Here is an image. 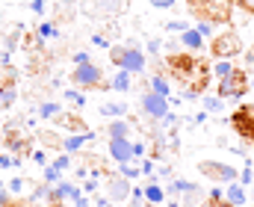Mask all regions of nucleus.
I'll list each match as a JSON object with an SVG mask.
<instances>
[{"mask_svg":"<svg viewBox=\"0 0 254 207\" xmlns=\"http://www.w3.org/2000/svg\"><path fill=\"white\" fill-rule=\"evenodd\" d=\"M122 175H125L127 181H136V178H139V169L130 166V160H127V163H122Z\"/></svg>","mask_w":254,"mask_h":207,"instance_id":"17","label":"nucleus"},{"mask_svg":"<svg viewBox=\"0 0 254 207\" xmlns=\"http://www.w3.org/2000/svg\"><path fill=\"white\" fill-rule=\"evenodd\" d=\"M0 207H6V193H0Z\"/></svg>","mask_w":254,"mask_h":207,"instance_id":"36","label":"nucleus"},{"mask_svg":"<svg viewBox=\"0 0 254 207\" xmlns=\"http://www.w3.org/2000/svg\"><path fill=\"white\" fill-rule=\"evenodd\" d=\"M74 205H77V207H89V202H86L83 196H77V199H74Z\"/></svg>","mask_w":254,"mask_h":207,"instance_id":"32","label":"nucleus"},{"mask_svg":"<svg viewBox=\"0 0 254 207\" xmlns=\"http://www.w3.org/2000/svg\"><path fill=\"white\" fill-rule=\"evenodd\" d=\"M243 48H240V39L234 36V33H228V36H219L216 42H213V54L216 57H237Z\"/></svg>","mask_w":254,"mask_h":207,"instance_id":"3","label":"nucleus"},{"mask_svg":"<svg viewBox=\"0 0 254 207\" xmlns=\"http://www.w3.org/2000/svg\"><path fill=\"white\" fill-rule=\"evenodd\" d=\"M151 86H154V92H157V95L169 98V83H166L163 77H154V80H151Z\"/></svg>","mask_w":254,"mask_h":207,"instance_id":"15","label":"nucleus"},{"mask_svg":"<svg viewBox=\"0 0 254 207\" xmlns=\"http://www.w3.org/2000/svg\"><path fill=\"white\" fill-rule=\"evenodd\" d=\"M33 9H36V12H42V9H45V0H33Z\"/></svg>","mask_w":254,"mask_h":207,"instance_id":"33","label":"nucleus"},{"mask_svg":"<svg viewBox=\"0 0 254 207\" xmlns=\"http://www.w3.org/2000/svg\"><path fill=\"white\" fill-rule=\"evenodd\" d=\"M45 181H48V184H57V181H60V169H57V166L45 169Z\"/></svg>","mask_w":254,"mask_h":207,"instance_id":"21","label":"nucleus"},{"mask_svg":"<svg viewBox=\"0 0 254 207\" xmlns=\"http://www.w3.org/2000/svg\"><path fill=\"white\" fill-rule=\"evenodd\" d=\"M148 51H154V54H157V51H160V39H151V42H148Z\"/></svg>","mask_w":254,"mask_h":207,"instance_id":"28","label":"nucleus"},{"mask_svg":"<svg viewBox=\"0 0 254 207\" xmlns=\"http://www.w3.org/2000/svg\"><path fill=\"white\" fill-rule=\"evenodd\" d=\"M204 107L213 110V113H222V110H225V104H222L219 98H204Z\"/></svg>","mask_w":254,"mask_h":207,"instance_id":"19","label":"nucleus"},{"mask_svg":"<svg viewBox=\"0 0 254 207\" xmlns=\"http://www.w3.org/2000/svg\"><path fill=\"white\" fill-rule=\"evenodd\" d=\"M195 30H198L201 36H210V33H213V27H210L207 21H198V27H195Z\"/></svg>","mask_w":254,"mask_h":207,"instance_id":"24","label":"nucleus"},{"mask_svg":"<svg viewBox=\"0 0 254 207\" xmlns=\"http://www.w3.org/2000/svg\"><path fill=\"white\" fill-rule=\"evenodd\" d=\"M225 199H228L234 207H243V205H246V193H243V187H240V184H228Z\"/></svg>","mask_w":254,"mask_h":207,"instance_id":"9","label":"nucleus"},{"mask_svg":"<svg viewBox=\"0 0 254 207\" xmlns=\"http://www.w3.org/2000/svg\"><path fill=\"white\" fill-rule=\"evenodd\" d=\"M172 193H192L195 187L192 184H187V181H172V187H169Z\"/></svg>","mask_w":254,"mask_h":207,"instance_id":"18","label":"nucleus"},{"mask_svg":"<svg viewBox=\"0 0 254 207\" xmlns=\"http://www.w3.org/2000/svg\"><path fill=\"white\" fill-rule=\"evenodd\" d=\"M142 107H145V113H148V116H154V119L169 116V101H166L163 95H157V92L145 95V98H142Z\"/></svg>","mask_w":254,"mask_h":207,"instance_id":"4","label":"nucleus"},{"mask_svg":"<svg viewBox=\"0 0 254 207\" xmlns=\"http://www.w3.org/2000/svg\"><path fill=\"white\" fill-rule=\"evenodd\" d=\"M54 166L63 172V169H68V166H71V160H68V157H57V163H54Z\"/></svg>","mask_w":254,"mask_h":207,"instance_id":"25","label":"nucleus"},{"mask_svg":"<svg viewBox=\"0 0 254 207\" xmlns=\"http://www.w3.org/2000/svg\"><path fill=\"white\" fill-rule=\"evenodd\" d=\"M252 86H254V83H252Z\"/></svg>","mask_w":254,"mask_h":207,"instance_id":"37","label":"nucleus"},{"mask_svg":"<svg viewBox=\"0 0 254 207\" xmlns=\"http://www.w3.org/2000/svg\"><path fill=\"white\" fill-rule=\"evenodd\" d=\"M243 6H246V9H252V12H254V0H243Z\"/></svg>","mask_w":254,"mask_h":207,"instance_id":"34","label":"nucleus"},{"mask_svg":"<svg viewBox=\"0 0 254 207\" xmlns=\"http://www.w3.org/2000/svg\"><path fill=\"white\" fill-rule=\"evenodd\" d=\"M145 196H148L151 202H157V205L163 202V190H160V187H148V190H145Z\"/></svg>","mask_w":254,"mask_h":207,"instance_id":"20","label":"nucleus"},{"mask_svg":"<svg viewBox=\"0 0 254 207\" xmlns=\"http://www.w3.org/2000/svg\"><path fill=\"white\" fill-rule=\"evenodd\" d=\"M74 80L83 83V86H98V83H101V69L92 66V60H89V63H80L77 71H74Z\"/></svg>","mask_w":254,"mask_h":207,"instance_id":"5","label":"nucleus"},{"mask_svg":"<svg viewBox=\"0 0 254 207\" xmlns=\"http://www.w3.org/2000/svg\"><path fill=\"white\" fill-rule=\"evenodd\" d=\"M113 89H119V92H127V89H130V71H122V74L113 80Z\"/></svg>","mask_w":254,"mask_h":207,"instance_id":"13","label":"nucleus"},{"mask_svg":"<svg viewBox=\"0 0 254 207\" xmlns=\"http://www.w3.org/2000/svg\"><path fill=\"white\" fill-rule=\"evenodd\" d=\"M110 157L119 160V163H127L133 157V145L127 139H110Z\"/></svg>","mask_w":254,"mask_h":207,"instance_id":"6","label":"nucleus"},{"mask_svg":"<svg viewBox=\"0 0 254 207\" xmlns=\"http://www.w3.org/2000/svg\"><path fill=\"white\" fill-rule=\"evenodd\" d=\"M101 113H104V116H125L127 107H122V104H107V107H104Z\"/></svg>","mask_w":254,"mask_h":207,"instance_id":"16","label":"nucleus"},{"mask_svg":"<svg viewBox=\"0 0 254 207\" xmlns=\"http://www.w3.org/2000/svg\"><path fill=\"white\" fill-rule=\"evenodd\" d=\"M127 196H130V184H127V178H110V199L113 202H125Z\"/></svg>","mask_w":254,"mask_h":207,"instance_id":"7","label":"nucleus"},{"mask_svg":"<svg viewBox=\"0 0 254 207\" xmlns=\"http://www.w3.org/2000/svg\"><path fill=\"white\" fill-rule=\"evenodd\" d=\"M240 184H252V169H246V172H243V181H240Z\"/></svg>","mask_w":254,"mask_h":207,"instance_id":"31","label":"nucleus"},{"mask_svg":"<svg viewBox=\"0 0 254 207\" xmlns=\"http://www.w3.org/2000/svg\"><path fill=\"white\" fill-rule=\"evenodd\" d=\"M198 169H201V175L210 178V181H237V178H240L237 169H231V166H225V163H216V160H204V163H198Z\"/></svg>","mask_w":254,"mask_h":207,"instance_id":"1","label":"nucleus"},{"mask_svg":"<svg viewBox=\"0 0 254 207\" xmlns=\"http://www.w3.org/2000/svg\"><path fill=\"white\" fill-rule=\"evenodd\" d=\"M65 95H68V98H71V101H74V104H80V107H83V104H86V98H83V95H77V92H65Z\"/></svg>","mask_w":254,"mask_h":207,"instance_id":"26","label":"nucleus"},{"mask_svg":"<svg viewBox=\"0 0 254 207\" xmlns=\"http://www.w3.org/2000/svg\"><path fill=\"white\" fill-rule=\"evenodd\" d=\"M201 39H204V36H201L198 30H184V45H187V48H201Z\"/></svg>","mask_w":254,"mask_h":207,"instance_id":"10","label":"nucleus"},{"mask_svg":"<svg viewBox=\"0 0 254 207\" xmlns=\"http://www.w3.org/2000/svg\"><path fill=\"white\" fill-rule=\"evenodd\" d=\"M216 74H219V77H228V74H234V66H231V63H219V66H216Z\"/></svg>","mask_w":254,"mask_h":207,"instance_id":"22","label":"nucleus"},{"mask_svg":"<svg viewBox=\"0 0 254 207\" xmlns=\"http://www.w3.org/2000/svg\"><path fill=\"white\" fill-rule=\"evenodd\" d=\"M130 134V128H127L125 122H113L110 125V139H125Z\"/></svg>","mask_w":254,"mask_h":207,"instance_id":"11","label":"nucleus"},{"mask_svg":"<svg viewBox=\"0 0 254 207\" xmlns=\"http://www.w3.org/2000/svg\"><path fill=\"white\" fill-rule=\"evenodd\" d=\"M113 60H116L125 71H136V74H139V71L145 69V57H142L139 51H116Z\"/></svg>","mask_w":254,"mask_h":207,"instance_id":"2","label":"nucleus"},{"mask_svg":"<svg viewBox=\"0 0 254 207\" xmlns=\"http://www.w3.org/2000/svg\"><path fill=\"white\" fill-rule=\"evenodd\" d=\"M57 113H60L57 104H45V107H42V116H45V119H51V116H57Z\"/></svg>","mask_w":254,"mask_h":207,"instance_id":"23","label":"nucleus"},{"mask_svg":"<svg viewBox=\"0 0 254 207\" xmlns=\"http://www.w3.org/2000/svg\"><path fill=\"white\" fill-rule=\"evenodd\" d=\"M98 207H113V205H110V199H101V202H98Z\"/></svg>","mask_w":254,"mask_h":207,"instance_id":"35","label":"nucleus"},{"mask_svg":"<svg viewBox=\"0 0 254 207\" xmlns=\"http://www.w3.org/2000/svg\"><path fill=\"white\" fill-rule=\"evenodd\" d=\"M21 187H24V184H21V178H15V181L9 184V190H12V193H21Z\"/></svg>","mask_w":254,"mask_h":207,"instance_id":"27","label":"nucleus"},{"mask_svg":"<svg viewBox=\"0 0 254 207\" xmlns=\"http://www.w3.org/2000/svg\"><path fill=\"white\" fill-rule=\"evenodd\" d=\"M92 137H95V134H80V137H68V139H65V148H68V151H74V148H80V145H83L86 139H92Z\"/></svg>","mask_w":254,"mask_h":207,"instance_id":"14","label":"nucleus"},{"mask_svg":"<svg viewBox=\"0 0 254 207\" xmlns=\"http://www.w3.org/2000/svg\"><path fill=\"white\" fill-rule=\"evenodd\" d=\"M77 196H80V193H77L71 184H60L57 193H54V199H77Z\"/></svg>","mask_w":254,"mask_h":207,"instance_id":"12","label":"nucleus"},{"mask_svg":"<svg viewBox=\"0 0 254 207\" xmlns=\"http://www.w3.org/2000/svg\"><path fill=\"white\" fill-rule=\"evenodd\" d=\"M219 95H225V98H237V95H243V86H240V77H237V74H228V77H222V86H219Z\"/></svg>","mask_w":254,"mask_h":207,"instance_id":"8","label":"nucleus"},{"mask_svg":"<svg viewBox=\"0 0 254 207\" xmlns=\"http://www.w3.org/2000/svg\"><path fill=\"white\" fill-rule=\"evenodd\" d=\"M142 172H145V175H151V172H154V163H151V160H145V163H142Z\"/></svg>","mask_w":254,"mask_h":207,"instance_id":"29","label":"nucleus"},{"mask_svg":"<svg viewBox=\"0 0 254 207\" xmlns=\"http://www.w3.org/2000/svg\"><path fill=\"white\" fill-rule=\"evenodd\" d=\"M151 3H154V6H163V9H169V6H172L175 0H151Z\"/></svg>","mask_w":254,"mask_h":207,"instance_id":"30","label":"nucleus"}]
</instances>
